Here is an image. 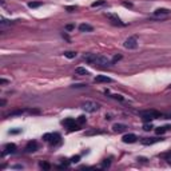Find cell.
<instances>
[{"label": "cell", "mask_w": 171, "mask_h": 171, "mask_svg": "<svg viewBox=\"0 0 171 171\" xmlns=\"http://www.w3.org/2000/svg\"><path fill=\"white\" fill-rule=\"evenodd\" d=\"M122 4L124 5V7H128V8H130V7H132V4H131V3H127V1H123Z\"/></svg>", "instance_id": "cell-29"}, {"label": "cell", "mask_w": 171, "mask_h": 171, "mask_svg": "<svg viewBox=\"0 0 171 171\" xmlns=\"http://www.w3.org/2000/svg\"><path fill=\"white\" fill-rule=\"evenodd\" d=\"M87 122V119H86V116H84V115H80L79 118L76 119V123H78V124H79V126H82V124H84V123Z\"/></svg>", "instance_id": "cell-20"}, {"label": "cell", "mask_w": 171, "mask_h": 171, "mask_svg": "<svg viewBox=\"0 0 171 171\" xmlns=\"http://www.w3.org/2000/svg\"><path fill=\"white\" fill-rule=\"evenodd\" d=\"M13 153H16V145H13V143H8V145L4 146L3 155H5V154H13Z\"/></svg>", "instance_id": "cell-9"}, {"label": "cell", "mask_w": 171, "mask_h": 171, "mask_svg": "<svg viewBox=\"0 0 171 171\" xmlns=\"http://www.w3.org/2000/svg\"><path fill=\"white\" fill-rule=\"evenodd\" d=\"M75 75H79V76H84V75H88V71L83 67H78L76 70H75Z\"/></svg>", "instance_id": "cell-16"}, {"label": "cell", "mask_w": 171, "mask_h": 171, "mask_svg": "<svg viewBox=\"0 0 171 171\" xmlns=\"http://www.w3.org/2000/svg\"><path fill=\"white\" fill-rule=\"evenodd\" d=\"M39 166L42 167V168H44V170H50V167H51V166L48 164V163H46V162H40V163H39Z\"/></svg>", "instance_id": "cell-23"}, {"label": "cell", "mask_w": 171, "mask_h": 171, "mask_svg": "<svg viewBox=\"0 0 171 171\" xmlns=\"http://www.w3.org/2000/svg\"><path fill=\"white\" fill-rule=\"evenodd\" d=\"M63 124H64L70 131H76V130H79L80 128V126L76 123V120L72 119V118H68V119H66V120H63Z\"/></svg>", "instance_id": "cell-5"}, {"label": "cell", "mask_w": 171, "mask_h": 171, "mask_svg": "<svg viewBox=\"0 0 171 171\" xmlns=\"http://www.w3.org/2000/svg\"><path fill=\"white\" fill-rule=\"evenodd\" d=\"M112 79L108 78V76H103V75H99L95 78V83H111Z\"/></svg>", "instance_id": "cell-11"}, {"label": "cell", "mask_w": 171, "mask_h": 171, "mask_svg": "<svg viewBox=\"0 0 171 171\" xmlns=\"http://www.w3.org/2000/svg\"><path fill=\"white\" fill-rule=\"evenodd\" d=\"M126 128H127L126 124H119V123H116V124L112 126V130H114L115 132H123V131H126Z\"/></svg>", "instance_id": "cell-14"}, {"label": "cell", "mask_w": 171, "mask_h": 171, "mask_svg": "<svg viewBox=\"0 0 171 171\" xmlns=\"http://www.w3.org/2000/svg\"><path fill=\"white\" fill-rule=\"evenodd\" d=\"M124 47L127 50H135L136 47H138V39H136V36H131V38L126 39Z\"/></svg>", "instance_id": "cell-6"}, {"label": "cell", "mask_w": 171, "mask_h": 171, "mask_svg": "<svg viewBox=\"0 0 171 171\" xmlns=\"http://www.w3.org/2000/svg\"><path fill=\"white\" fill-rule=\"evenodd\" d=\"M94 30V27L90 26V24H80L79 26V31L80 32H91V31Z\"/></svg>", "instance_id": "cell-15"}, {"label": "cell", "mask_w": 171, "mask_h": 171, "mask_svg": "<svg viewBox=\"0 0 171 171\" xmlns=\"http://www.w3.org/2000/svg\"><path fill=\"white\" fill-rule=\"evenodd\" d=\"M26 153H35L36 150H38V143H36L35 141H31V142H28L27 143V146H26Z\"/></svg>", "instance_id": "cell-8"}, {"label": "cell", "mask_w": 171, "mask_h": 171, "mask_svg": "<svg viewBox=\"0 0 171 171\" xmlns=\"http://www.w3.org/2000/svg\"><path fill=\"white\" fill-rule=\"evenodd\" d=\"M162 158L164 159V160H167V163H170V164H171V151H168V153H166V154H163Z\"/></svg>", "instance_id": "cell-21"}, {"label": "cell", "mask_w": 171, "mask_h": 171, "mask_svg": "<svg viewBox=\"0 0 171 171\" xmlns=\"http://www.w3.org/2000/svg\"><path fill=\"white\" fill-rule=\"evenodd\" d=\"M136 135L135 134H127V135H124L122 138V141L124 142V143H135L136 142Z\"/></svg>", "instance_id": "cell-10"}, {"label": "cell", "mask_w": 171, "mask_h": 171, "mask_svg": "<svg viewBox=\"0 0 171 171\" xmlns=\"http://www.w3.org/2000/svg\"><path fill=\"white\" fill-rule=\"evenodd\" d=\"M160 116H162V114L155 110H149V111H143L142 112V119L145 122H150V120H154V119L160 118Z\"/></svg>", "instance_id": "cell-3"}, {"label": "cell", "mask_w": 171, "mask_h": 171, "mask_svg": "<svg viewBox=\"0 0 171 171\" xmlns=\"http://www.w3.org/2000/svg\"><path fill=\"white\" fill-rule=\"evenodd\" d=\"M42 4H43L42 1H31V3H28V7H30V8H38V7H40Z\"/></svg>", "instance_id": "cell-19"}, {"label": "cell", "mask_w": 171, "mask_h": 171, "mask_svg": "<svg viewBox=\"0 0 171 171\" xmlns=\"http://www.w3.org/2000/svg\"><path fill=\"white\" fill-rule=\"evenodd\" d=\"M168 88H171V84H170V86H168Z\"/></svg>", "instance_id": "cell-33"}, {"label": "cell", "mask_w": 171, "mask_h": 171, "mask_svg": "<svg viewBox=\"0 0 171 171\" xmlns=\"http://www.w3.org/2000/svg\"><path fill=\"white\" fill-rule=\"evenodd\" d=\"M64 56L68 57V59H74V57L76 56V52H72V51H67V52H64Z\"/></svg>", "instance_id": "cell-22"}, {"label": "cell", "mask_w": 171, "mask_h": 171, "mask_svg": "<svg viewBox=\"0 0 171 171\" xmlns=\"http://www.w3.org/2000/svg\"><path fill=\"white\" fill-rule=\"evenodd\" d=\"M79 159H80L79 155H76V156H72V158H71V163H78V162H79Z\"/></svg>", "instance_id": "cell-24"}, {"label": "cell", "mask_w": 171, "mask_h": 171, "mask_svg": "<svg viewBox=\"0 0 171 171\" xmlns=\"http://www.w3.org/2000/svg\"><path fill=\"white\" fill-rule=\"evenodd\" d=\"M19 131H20V130H13V131H11V132H12V134H18Z\"/></svg>", "instance_id": "cell-32"}, {"label": "cell", "mask_w": 171, "mask_h": 171, "mask_svg": "<svg viewBox=\"0 0 171 171\" xmlns=\"http://www.w3.org/2000/svg\"><path fill=\"white\" fill-rule=\"evenodd\" d=\"M108 166H110V162H107V160L103 162V167H108Z\"/></svg>", "instance_id": "cell-31"}, {"label": "cell", "mask_w": 171, "mask_h": 171, "mask_svg": "<svg viewBox=\"0 0 171 171\" xmlns=\"http://www.w3.org/2000/svg\"><path fill=\"white\" fill-rule=\"evenodd\" d=\"M112 98H114V99H118V100H123L122 95H112Z\"/></svg>", "instance_id": "cell-26"}, {"label": "cell", "mask_w": 171, "mask_h": 171, "mask_svg": "<svg viewBox=\"0 0 171 171\" xmlns=\"http://www.w3.org/2000/svg\"><path fill=\"white\" fill-rule=\"evenodd\" d=\"M102 5H106V0H98V1H94L91 4L92 8H98V7H102Z\"/></svg>", "instance_id": "cell-18"}, {"label": "cell", "mask_w": 171, "mask_h": 171, "mask_svg": "<svg viewBox=\"0 0 171 171\" xmlns=\"http://www.w3.org/2000/svg\"><path fill=\"white\" fill-rule=\"evenodd\" d=\"M146 130V131H149V130H151V128H153V126H151V124H145V127H143Z\"/></svg>", "instance_id": "cell-27"}, {"label": "cell", "mask_w": 171, "mask_h": 171, "mask_svg": "<svg viewBox=\"0 0 171 171\" xmlns=\"http://www.w3.org/2000/svg\"><path fill=\"white\" fill-rule=\"evenodd\" d=\"M84 61H87L90 64L94 66H99V67H108L112 64V61L110 59H107L103 55H96V53H86L83 56Z\"/></svg>", "instance_id": "cell-1"}, {"label": "cell", "mask_w": 171, "mask_h": 171, "mask_svg": "<svg viewBox=\"0 0 171 171\" xmlns=\"http://www.w3.org/2000/svg\"><path fill=\"white\" fill-rule=\"evenodd\" d=\"M168 13H170V9H167V8H158L154 11L155 16H162V15H168Z\"/></svg>", "instance_id": "cell-13"}, {"label": "cell", "mask_w": 171, "mask_h": 171, "mask_svg": "<svg viewBox=\"0 0 171 171\" xmlns=\"http://www.w3.org/2000/svg\"><path fill=\"white\" fill-rule=\"evenodd\" d=\"M43 139L46 142H50L52 147H56V146H59L61 143V139L59 134H44Z\"/></svg>", "instance_id": "cell-2"}, {"label": "cell", "mask_w": 171, "mask_h": 171, "mask_svg": "<svg viewBox=\"0 0 171 171\" xmlns=\"http://www.w3.org/2000/svg\"><path fill=\"white\" fill-rule=\"evenodd\" d=\"M106 16L110 19V22L114 24V26H124V23L120 20L118 15H115V13H106Z\"/></svg>", "instance_id": "cell-7"}, {"label": "cell", "mask_w": 171, "mask_h": 171, "mask_svg": "<svg viewBox=\"0 0 171 171\" xmlns=\"http://www.w3.org/2000/svg\"><path fill=\"white\" fill-rule=\"evenodd\" d=\"M159 141H162V139H158V138H146V139H142V143L149 146V145H154V143H156Z\"/></svg>", "instance_id": "cell-12"}, {"label": "cell", "mask_w": 171, "mask_h": 171, "mask_svg": "<svg viewBox=\"0 0 171 171\" xmlns=\"http://www.w3.org/2000/svg\"><path fill=\"white\" fill-rule=\"evenodd\" d=\"M122 59V55H116V56H114V59H112V63H115V61H118Z\"/></svg>", "instance_id": "cell-25"}, {"label": "cell", "mask_w": 171, "mask_h": 171, "mask_svg": "<svg viewBox=\"0 0 171 171\" xmlns=\"http://www.w3.org/2000/svg\"><path fill=\"white\" fill-rule=\"evenodd\" d=\"M82 108L84 111H87V112H96L100 108V106L96 102H86V103L82 104Z\"/></svg>", "instance_id": "cell-4"}, {"label": "cell", "mask_w": 171, "mask_h": 171, "mask_svg": "<svg viewBox=\"0 0 171 171\" xmlns=\"http://www.w3.org/2000/svg\"><path fill=\"white\" fill-rule=\"evenodd\" d=\"M75 8H76V7H74V5H70V7H67V11H68V12H72Z\"/></svg>", "instance_id": "cell-30"}, {"label": "cell", "mask_w": 171, "mask_h": 171, "mask_svg": "<svg viewBox=\"0 0 171 171\" xmlns=\"http://www.w3.org/2000/svg\"><path fill=\"white\" fill-rule=\"evenodd\" d=\"M170 126H163V127H158L156 130H155V132L158 134V135H162V134H164V132H167L168 130H170Z\"/></svg>", "instance_id": "cell-17"}, {"label": "cell", "mask_w": 171, "mask_h": 171, "mask_svg": "<svg viewBox=\"0 0 171 171\" xmlns=\"http://www.w3.org/2000/svg\"><path fill=\"white\" fill-rule=\"evenodd\" d=\"M74 28H75V27L72 26V24H68V26H66V30L67 31H71V30H74Z\"/></svg>", "instance_id": "cell-28"}]
</instances>
